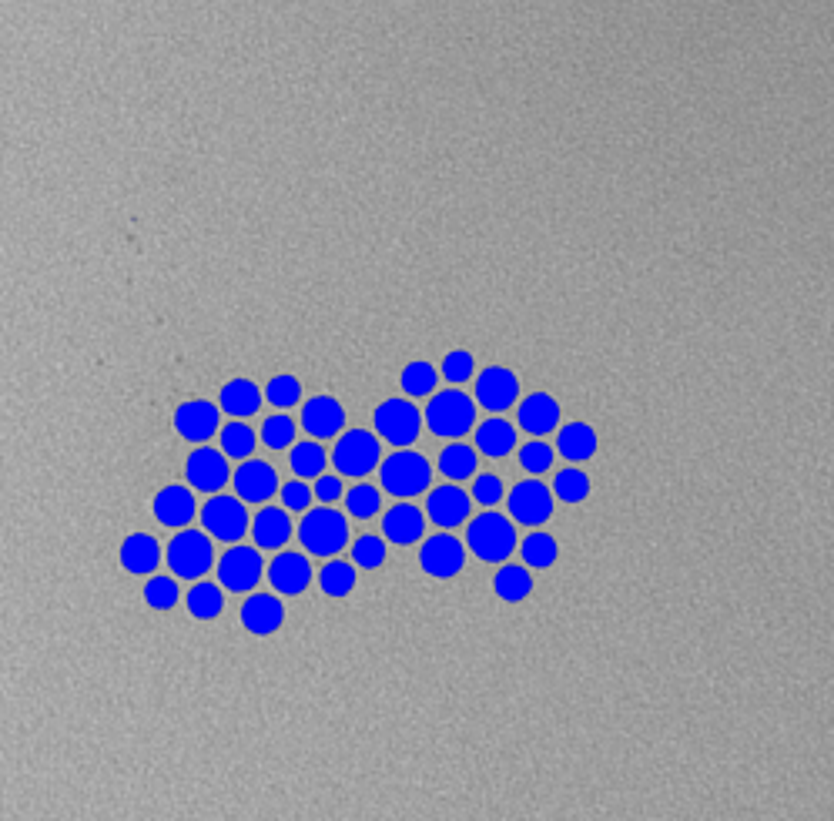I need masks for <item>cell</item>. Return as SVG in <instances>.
<instances>
[{"mask_svg":"<svg viewBox=\"0 0 834 821\" xmlns=\"http://www.w3.org/2000/svg\"><path fill=\"white\" fill-rule=\"evenodd\" d=\"M175 429L188 443H205L218 433V406H212L208 399H191V403L178 406Z\"/></svg>","mask_w":834,"mask_h":821,"instance_id":"obj_16","label":"cell"},{"mask_svg":"<svg viewBox=\"0 0 834 821\" xmlns=\"http://www.w3.org/2000/svg\"><path fill=\"white\" fill-rule=\"evenodd\" d=\"M426 423L436 436L459 439L476 423V403L459 389H443L433 393V403L426 406Z\"/></svg>","mask_w":834,"mask_h":821,"instance_id":"obj_2","label":"cell"},{"mask_svg":"<svg viewBox=\"0 0 834 821\" xmlns=\"http://www.w3.org/2000/svg\"><path fill=\"white\" fill-rule=\"evenodd\" d=\"M493 590L496 597L506 600V604H520V600L530 597L533 590V580H530V570L526 567H500L493 577Z\"/></svg>","mask_w":834,"mask_h":821,"instance_id":"obj_28","label":"cell"},{"mask_svg":"<svg viewBox=\"0 0 834 821\" xmlns=\"http://www.w3.org/2000/svg\"><path fill=\"white\" fill-rule=\"evenodd\" d=\"M268 580H272V587L278 594L285 597H299L305 587L312 584V563L305 553H278L272 560V567H268Z\"/></svg>","mask_w":834,"mask_h":821,"instance_id":"obj_14","label":"cell"},{"mask_svg":"<svg viewBox=\"0 0 834 821\" xmlns=\"http://www.w3.org/2000/svg\"><path fill=\"white\" fill-rule=\"evenodd\" d=\"M510 517L523 527H543L553 517V493L543 483L526 480L510 493Z\"/></svg>","mask_w":834,"mask_h":821,"instance_id":"obj_12","label":"cell"},{"mask_svg":"<svg viewBox=\"0 0 834 821\" xmlns=\"http://www.w3.org/2000/svg\"><path fill=\"white\" fill-rule=\"evenodd\" d=\"M255 450V433L252 426H245L242 419H235V423H228L222 429V453L225 456H235V460H245V456H252Z\"/></svg>","mask_w":834,"mask_h":821,"instance_id":"obj_36","label":"cell"},{"mask_svg":"<svg viewBox=\"0 0 834 821\" xmlns=\"http://www.w3.org/2000/svg\"><path fill=\"white\" fill-rule=\"evenodd\" d=\"M161 563V547L155 537H148V533H134L121 543V567L128 570V574H138L145 577L151 574Z\"/></svg>","mask_w":834,"mask_h":821,"instance_id":"obj_24","label":"cell"},{"mask_svg":"<svg viewBox=\"0 0 834 821\" xmlns=\"http://www.w3.org/2000/svg\"><path fill=\"white\" fill-rule=\"evenodd\" d=\"M262 439H265L268 450H285V446H292V439H295L292 416H282V413L268 416L265 426H262Z\"/></svg>","mask_w":834,"mask_h":821,"instance_id":"obj_41","label":"cell"},{"mask_svg":"<svg viewBox=\"0 0 834 821\" xmlns=\"http://www.w3.org/2000/svg\"><path fill=\"white\" fill-rule=\"evenodd\" d=\"M178 584L175 577H151L145 584V604L151 610H171L178 604Z\"/></svg>","mask_w":834,"mask_h":821,"instance_id":"obj_38","label":"cell"},{"mask_svg":"<svg viewBox=\"0 0 834 821\" xmlns=\"http://www.w3.org/2000/svg\"><path fill=\"white\" fill-rule=\"evenodd\" d=\"M399 383H402V389H406V396L423 399V396H433L436 393L439 372H436V366H429V362L416 359V362H409V366L402 369Z\"/></svg>","mask_w":834,"mask_h":821,"instance_id":"obj_30","label":"cell"},{"mask_svg":"<svg viewBox=\"0 0 834 821\" xmlns=\"http://www.w3.org/2000/svg\"><path fill=\"white\" fill-rule=\"evenodd\" d=\"M520 463H523V470L533 473V476L546 473L553 466V446H546L543 439L536 436L533 443H526L523 450H520Z\"/></svg>","mask_w":834,"mask_h":821,"instance_id":"obj_42","label":"cell"},{"mask_svg":"<svg viewBox=\"0 0 834 821\" xmlns=\"http://www.w3.org/2000/svg\"><path fill=\"white\" fill-rule=\"evenodd\" d=\"M235 493L242 503H268L278 493V476L268 463L248 460L235 470Z\"/></svg>","mask_w":834,"mask_h":821,"instance_id":"obj_15","label":"cell"},{"mask_svg":"<svg viewBox=\"0 0 834 821\" xmlns=\"http://www.w3.org/2000/svg\"><path fill=\"white\" fill-rule=\"evenodd\" d=\"M466 547L479 560L500 563L516 550V527L506 517H500V513H479L476 520H469Z\"/></svg>","mask_w":834,"mask_h":821,"instance_id":"obj_1","label":"cell"},{"mask_svg":"<svg viewBox=\"0 0 834 821\" xmlns=\"http://www.w3.org/2000/svg\"><path fill=\"white\" fill-rule=\"evenodd\" d=\"M252 527V537L262 550H282L285 540L292 537V523H289V513L278 510V507H265L258 510V517L248 523Z\"/></svg>","mask_w":834,"mask_h":821,"instance_id":"obj_22","label":"cell"},{"mask_svg":"<svg viewBox=\"0 0 834 821\" xmlns=\"http://www.w3.org/2000/svg\"><path fill=\"white\" fill-rule=\"evenodd\" d=\"M379 439L369 429H349L345 436L335 439L332 463L342 476H366L379 466Z\"/></svg>","mask_w":834,"mask_h":821,"instance_id":"obj_5","label":"cell"},{"mask_svg":"<svg viewBox=\"0 0 834 821\" xmlns=\"http://www.w3.org/2000/svg\"><path fill=\"white\" fill-rule=\"evenodd\" d=\"M168 567L175 577L198 580L212 570V543L198 530H181L168 547Z\"/></svg>","mask_w":834,"mask_h":821,"instance_id":"obj_6","label":"cell"},{"mask_svg":"<svg viewBox=\"0 0 834 821\" xmlns=\"http://www.w3.org/2000/svg\"><path fill=\"white\" fill-rule=\"evenodd\" d=\"M560 453L567 456L570 463H583V460H590L593 453H597V446H600V439H597V429L587 426V423H570V426H563L560 429Z\"/></svg>","mask_w":834,"mask_h":821,"instance_id":"obj_27","label":"cell"},{"mask_svg":"<svg viewBox=\"0 0 834 821\" xmlns=\"http://www.w3.org/2000/svg\"><path fill=\"white\" fill-rule=\"evenodd\" d=\"M553 493L560 496L563 503H583L590 496V480L587 473L577 470V466H570V470H560L553 480Z\"/></svg>","mask_w":834,"mask_h":821,"instance_id":"obj_35","label":"cell"},{"mask_svg":"<svg viewBox=\"0 0 834 821\" xmlns=\"http://www.w3.org/2000/svg\"><path fill=\"white\" fill-rule=\"evenodd\" d=\"M419 563H423V570L429 577L449 580L466 567V547L456 537H449V533H436V537H429L426 547L419 550Z\"/></svg>","mask_w":834,"mask_h":821,"instance_id":"obj_11","label":"cell"},{"mask_svg":"<svg viewBox=\"0 0 834 821\" xmlns=\"http://www.w3.org/2000/svg\"><path fill=\"white\" fill-rule=\"evenodd\" d=\"M419 426H423V416H419V409L412 406L409 399H386V403L376 409L379 436L386 439V443L396 446V450L416 443Z\"/></svg>","mask_w":834,"mask_h":821,"instance_id":"obj_7","label":"cell"},{"mask_svg":"<svg viewBox=\"0 0 834 821\" xmlns=\"http://www.w3.org/2000/svg\"><path fill=\"white\" fill-rule=\"evenodd\" d=\"M265 396H268V403L272 406L289 409L295 403H302V383L295 376H275L272 383L265 386Z\"/></svg>","mask_w":834,"mask_h":821,"instance_id":"obj_39","label":"cell"},{"mask_svg":"<svg viewBox=\"0 0 834 821\" xmlns=\"http://www.w3.org/2000/svg\"><path fill=\"white\" fill-rule=\"evenodd\" d=\"M382 533L392 543H399V547H409V543L423 537V513H419V507H412V503H396L382 517Z\"/></svg>","mask_w":834,"mask_h":821,"instance_id":"obj_23","label":"cell"},{"mask_svg":"<svg viewBox=\"0 0 834 821\" xmlns=\"http://www.w3.org/2000/svg\"><path fill=\"white\" fill-rule=\"evenodd\" d=\"M476 399H479V406L490 409V413H506V409L520 399V379H516V372L506 366L483 369L476 379Z\"/></svg>","mask_w":834,"mask_h":821,"instance_id":"obj_9","label":"cell"},{"mask_svg":"<svg viewBox=\"0 0 834 821\" xmlns=\"http://www.w3.org/2000/svg\"><path fill=\"white\" fill-rule=\"evenodd\" d=\"M345 413L335 396H315L302 406V426L315 439H332L342 429Z\"/></svg>","mask_w":834,"mask_h":821,"instance_id":"obj_18","label":"cell"},{"mask_svg":"<svg viewBox=\"0 0 834 821\" xmlns=\"http://www.w3.org/2000/svg\"><path fill=\"white\" fill-rule=\"evenodd\" d=\"M473 369H476L473 356L463 352V349H456V352H449V356L443 359V369H439V376L449 379L453 386H459V383H466V379L473 376Z\"/></svg>","mask_w":834,"mask_h":821,"instance_id":"obj_43","label":"cell"},{"mask_svg":"<svg viewBox=\"0 0 834 821\" xmlns=\"http://www.w3.org/2000/svg\"><path fill=\"white\" fill-rule=\"evenodd\" d=\"M473 500L483 503V507H496V503L503 500V483H500V476L479 473L476 483H473Z\"/></svg>","mask_w":834,"mask_h":821,"instance_id":"obj_44","label":"cell"},{"mask_svg":"<svg viewBox=\"0 0 834 821\" xmlns=\"http://www.w3.org/2000/svg\"><path fill=\"white\" fill-rule=\"evenodd\" d=\"M523 560L530 563L533 570H546L550 563L556 560V540L550 537V533H543V530H533L530 537L523 540Z\"/></svg>","mask_w":834,"mask_h":821,"instance_id":"obj_34","label":"cell"},{"mask_svg":"<svg viewBox=\"0 0 834 821\" xmlns=\"http://www.w3.org/2000/svg\"><path fill=\"white\" fill-rule=\"evenodd\" d=\"M429 520L436 523V527L443 530H453L459 523L469 520V493L459 490L456 483L449 486H439V490L429 493Z\"/></svg>","mask_w":834,"mask_h":821,"instance_id":"obj_17","label":"cell"},{"mask_svg":"<svg viewBox=\"0 0 834 821\" xmlns=\"http://www.w3.org/2000/svg\"><path fill=\"white\" fill-rule=\"evenodd\" d=\"M315 480H319V483H315L312 496H319L322 503H335V500L342 496V480H339V476H322V473H319Z\"/></svg>","mask_w":834,"mask_h":821,"instance_id":"obj_46","label":"cell"},{"mask_svg":"<svg viewBox=\"0 0 834 821\" xmlns=\"http://www.w3.org/2000/svg\"><path fill=\"white\" fill-rule=\"evenodd\" d=\"M556 423H560V406L550 393H530L520 403V426L530 436H546L553 433Z\"/></svg>","mask_w":834,"mask_h":821,"instance_id":"obj_21","label":"cell"},{"mask_svg":"<svg viewBox=\"0 0 834 821\" xmlns=\"http://www.w3.org/2000/svg\"><path fill=\"white\" fill-rule=\"evenodd\" d=\"M319 584H322V590L329 597H349L352 587H356V567H352V563H345V560L325 563L322 574H319Z\"/></svg>","mask_w":834,"mask_h":821,"instance_id":"obj_33","label":"cell"},{"mask_svg":"<svg viewBox=\"0 0 834 821\" xmlns=\"http://www.w3.org/2000/svg\"><path fill=\"white\" fill-rule=\"evenodd\" d=\"M282 620H285V607H282V600L272 597V594H252L245 600V607H242V624L248 634H255V637H268V634H275L278 627H282Z\"/></svg>","mask_w":834,"mask_h":821,"instance_id":"obj_19","label":"cell"},{"mask_svg":"<svg viewBox=\"0 0 834 821\" xmlns=\"http://www.w3.org/2000/svg\"><path fill=\"white\" fill-rule=\"evenodd\" d=\"M155 517L158 523H165L171 530H181L195 520V493L185 486H165L155 496Z\"/></svg>","mask_w":834,"mask_h":821,"instance_id":"obj_20","label":"cell"},{"mask_svg":"<svg viewBox=\"0 0 834 821\" xmlns=\"http://www.w3.org/2000/svg\"><path fill=\"white\" fill-rule=\"evenodd\" d=\"M325 460H329V456H325V450L315 443V439H309V443H295L292 456H289V463L299 480H315V476L325 470Z\"/></svg>","mask_w":834,"mask_h":821,"instance_id":"obj_31","label":"cell"},{"mask_svg":"<svg viewBox=\"0 0 834 821\" xmlns=\"http://www.w3.org/2000/svg\"><path fill=\"white\" fill-rule=\"evenodd\" d=\"M476 446H479V453L500 460V456H506L516 446V426L506 423L503 416L486 419V423H479V429H476Z\"/></svg>","mask_w":834,"mask_h":821,"instance_id":"obj_26","label":"cell"},{"mask_svg":"<svg viewBox=\"0 0 834 821\" xmlns=\"http://www.w3.org/2000/svg\"><path fill=\"white\" fill-rule=\"evenodd\" d=\"M299 540L305 553H312V557H332L349 540V523H345L339 510H329V507L309 510L299 527Z\"/></svg>","mask_w":834,"mask_h":821,"instance_id":"obj_3","label":"cell"},{"mask_svg":"<svg viewBox=\"0 0 834 821\" xmlns=\"http://www.w3.org/2000/svg\"><path fill=\"white\" fill-rule=\"evenodd\" d=\"M225 607V590L215 584H195L188 590V610L198 620H212L222 614Z\"/></svg>","mask_w":834,"mask_h":821,"instance_id":"obj_32","label":"cell"},{"mask_svg":"<svg viewBox=\"0 0 834 821\" xmlns=\"http://www.w3.org/2000/svg\"><path fill=\"white\" fill-rule=\"evenodd\" d=\"M352 563H359V567H366V570H379L382 563H386V540L372 537V533L359 537L356 547H352Z\"/></svg>","mask_w":834,"mask_h":821,"instance_id":"obj_40","label":"cell"},{"mask_svg":"<svg viewBox=\"0 0 834 821\" xmlns=\"http://www.w3.org/2000/svg\"><path fill=\"white\" fill-rule=\"evenodd\" d=\"M218 580H222L225 590H235V594H245V590H255V584L262 580V557H258L255 547H232L218 563Z\"/></svg>","mask_w":834,"mask_h":821,"instance_id":"obj_10","label":"cell"},{"mask_svg":"<svg viewBox=\"0 0 834 821\" xmlns=\"http://www.w3.org/2000/svg\"><path fill=\"white\" fill-rule=\"evenodd\" d=\"M379 503H382V496H379L376 486H369V483L352 486L349 496H345V507H349V513H352L356 520L376 517V513H379Z\"/></svg>","mask_w":834,"mask_h":821,"instance_id":"obj_37","label":"cell"},{"mask_svg":"<svg viewBox=\"0 0 834 821\" xmlns=\"http://www.w3.org/2000/svg\"><path fill=\"white\" fill-rule=\"evenodd\" d=\"M282 503H285V510H309V503H312L309 483H302V480L285 483L282 486Z\"/></svg>","mask_w":834,"mask_h":821,"instance_id":"obj_45","label":"cell"},{"mask_svg":"<svg viewBox=\"0 0 834 821\" xmlns=\"http://www.w3.org/2000/svg\"><path fill=\"white\" fill-rule=\"evenodd\" d=\"M201 523L212 537L225 543H238L248 533V510L238 496H212L201 510Z\"/></svg>","mask_w":834,"mask_h":821,"instance_id":"obj_8","label":"cell"},{"mask_svg":"<svg viewBox=\"0 0 834 821\" xmlns=\"http://www.w3.org/2000/svg\"><path fill=\"white\" fill-rule=\"evenodd\" d=\"M218 403H222L225 413L235 416V419L255 416L258 406H262V389H258L252 379H232V383H225Z\"/></svg>","mask_w":834,"mask_h":821,"instance_id":"obj_25","label":"cell"},{"mask_svg":"<svg viewBox=\"0 0 834 821\" xmlns=\"http://www.w3.org/2000/svg\"><path fill=\"white\" fill-rule=\"evenodd\" d=\"M429 476H433V470H429V463L423 460V456L402 446V450H396L386 463H382L379 480H382V490L386 493L399 496V500H409V496H419L426 490Z\"/></svg>","mask_w":834,"mask_h":821,"instance_id":"obj_4","label":"cell"},{"mask_svg":"<svg viewBox=\"0 0 834 821\" xmlns=\"http://www.w3.org/2000/svg\"><path fill=\"white\" fill-rule=\"evenodd\" d=\"M185 473L195 490L218 493L228 483V460H225V453L212 450V446H198V450L188 456Z\"/></svg>","mask_w":834,"mask_h":821,"instance_id":"obj_13","label":"cell"},{"mask_svg":"<svg viewBox=\"0 0 834 821\" xmlns=\"http://www.w3.org/2000/svg\"><path fill=\"white\" fill-rule=\"evenodd\" d=\"M439 473L446 476V480H469V476H476V450L466 443H453L446 446L443 453H439Z\"/></svg>","mask_w":834,"mask_h":821,"instance_id":"obj_29","label":"cell"}]
</instances>
